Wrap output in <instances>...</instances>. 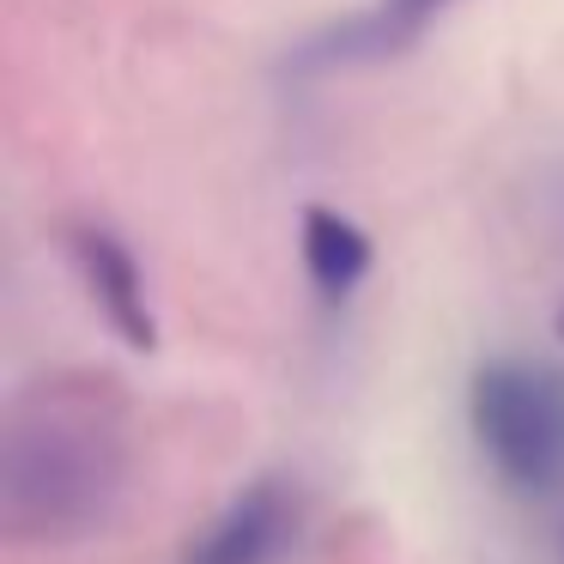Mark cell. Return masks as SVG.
<instances>
[{
	"label": "cell",
	"instance_id": "1",
	"mask_svg": "<svg viewBox=\"0 0 564 564\" xmlns=\"http://www.w3.org/2000/svg\"><path fill=\"white\" fill-rule=\"evenodd\" d=\"M128 479V401L98 370H55L7 406L0 528L19 546H74L110 522Z\"/></svg>",
	"mask_w": 564,
	"mask_h": 564
},
{
	"label": "cell",
	"instance_id": "4",
	"mask_svg": "<svg viewBox=\"0 0 564 564\" xmlns=\"http://www.w3.org/2000/svg\"><path fill=\"white\" fill-rule=\"evenodd\" d=\"M67 249H74V268L86 280L91 304L104 310L116 334L140 352L159 346V316H152V297H147V273H140L134 249L110 231V225H74L67 231Z\"/></svg>",
	"mask_w": 564,
	"mask_h": 564
},
{
	"label": "cell",
	"instance_id": "3",
	"mask_svg": "<svg viewBox=\"0 0 564 564\" xmlns=\"http://www.w3.org/2000/svg\"><path fill=\"white\" fill-rule=\"evenodd\" d=\"M462 0H370L358 19L334 25L328 37L297 50V74H334V67H382L413 55L437 19H449Z\"/></svg>",
	"mask_w": 564,
	"mask_h": 564
},
{
	"label": "cell",
	"instance_id": "2",
	"mask_svg": "<svg viewBox=\"0 0 564 564\" xmlns=\"http://www.w3.org/2000/svg\"><path fill=\"white\" fill-rule=\"evenodd\" d=\"M467 425L491 474L522 498H546L564 479V377L528 358H491L474 370Z\"/></svg>",
	"mask_w": 564,
	"mask_h": 564
},
{
	"label": "cell",
	"instance_id": "5",
	"mask_svg": "<svg viewBox=\"0 0 564 564\" xmlns=\"http://www.w3.org/2000/svg\"><path fill=\"white\" fill-rule=\"evenodd\" d=\"M292 528H297L292 491L280 479H256L188 540L183 564H273L292 546Z\"/></svg>",
	"mask_w": 564,
	"mask_h": 564
},
{
	"label": "cell",
	"instance_id": "6",
	"mask_svg": "<svg viewBox=\"0 0 564 564\" xmlns=\"http://www.w3.org/2000/svg\"><path fill=\"white\" fill-rule=\"evenodd\" d=\"M304 273L322 292V304H346L358 292V280L370 273V237L346 213L310 207L304 213Z\"/></svg>",
	"mask_w": 564,
	"mask_h": 564
}]
</instances>
